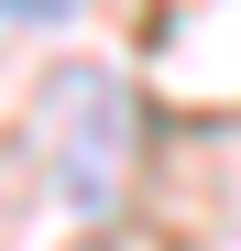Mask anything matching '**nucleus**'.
<instances>
[{"mask_svg":"<svg viewBox=\"0 0 241 251\" xmlns=\"http://www.w3.org/2000/svg\"><path fill=\"white\" fill-rule=\"evenodd\" d=\"M0 11H33V22H44V11H66V0H0Z\"/></svg>","mask_w":241,"mask_h":251,"instance_id":"f257e3e1","label":"nucleus"}]
</instances>
